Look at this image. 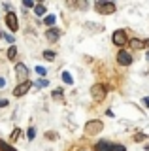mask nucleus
<instances>
[{"label":"nucleus","mask_w":149,"mask_h":151,"mask_svg":"<svg viewBox=\"0 0 149 151\" xmlns=\"http://www.w3.org/2000/svg\"><path fill=\"white\" fill-rule=\"evenodd\" d=\"M106 93H108V89L104 87V85H92V89H91V96L95 98L96 102H102L104 100V96H106Z\"/></svg>","instance_id":"nucleus-1"},{"label":"nucleus","mask_w":149,"mask_h":151,"mask_svg":"<svg viewBox=\"0 0 149 151\" xmlns=\"http://www.w3.org/2000/svg\"><path fill=\"white\" fill-rule=\"evenodd\" d=\"M111 40H113V44L117 47H125L128 44V38H127V32L125 30H115L113 36H111Z\"/></svg>","instance_id":"nucleus-2"},{"label":"nucleus","mask_w":149,"mask_h":151,"mask_svg":"<svg viewBox=\"0 0 149 151\" xmlns=\"http://www.w3.org/2000/svg\"><path fill=\"white\" fill-rule=\"evenodd\" d=\"M95 6H96V9H98V13H104V15L115 12V4L113 2H96Z\"/></svg>","instance_id":"nucleus-3"},{"label":"nucleus","mask_w":149,"mask_h":151,"mask_svg":"<svg viewBox=\"0 0 149 151\" xmlns=\"http://www.w3.org/2000/svg\"><path fill=\"white\" fill-rule=\"evenodd\" d=\"M6 25H8V28H10V30H13V32L19 28V21H17V15H15L13 12H8V13H6Z\"/></svg>","instance_id":"nucleus-4"},{"label":"nucleus","mask_w":149,"mask_h":151,"mask_svg":"<svg viewBox=\"0 0 149 151\" xmlns=\"http://www.w3.org/2000/svg\"><path fill=\"white\" fill-rule=\"evenodd\" d=\"M32 85H34L32 81H23L21 85H17V87H15L13 94H15V96H23V94H27V93H29V89L32 87Z\"/></svg>","instance_id":"nucleus-5"},{"label":"nucleus","mask_w":149,"mask_h":151,"mask_svg":"<svg viewBox=\"0 0 149 151\" xmlns=\"http://www.w3.org/2000/svg\"><path fill=\"white\" fill-rule=\"evenodd\" d=\"M15 74H17V78H19V79H23V81H29V79H27V76H29V68H27L23 63H17L15 64Z\"/></svg>","instance_id":"nucleus-6"},{"label":"nucleus","mask_w":149,"mask_h":151,"mask_svg":"<svg viewBox=\"0 0 149 151\" xmlns=\"http://www.w3.org/2000/svg\"><path fill=\"white\" fill-rule=\"evenodd\" d=\"M102 130V123L100 121H91L85 125V132L87 134H96V132Z\"/></svg>","instance_id":"nucleus-7"},{"label":"nucleus","mask_w":149,"mask_h":151,"mask_svg":"<svg viewBox=\"0 0 149 151\" xmlns=\"http://www.w3.org/2000/svg\"><path fill=\"white\" fill-rule=\"evenodd\" d=\"M117 63L123 64V66H128L130 63H132V57H130V53H127V51L121 49L119 53H117Z\"/></svg>","instance_id":"nucleus-8"},{"label":"nucleus","mask_w":149,"mask_h":151,"mask_svg":"<svg viewBox=\"0 0 149 151\" xmlns=\"http://www.w3.org/2000/svg\"><path fill=\"white\" fill-rule=\"evenodd\" d=\"M59 36H60V28H47V32H45V38L49 42H57Z\"/></svg>","instance_id":"nucleus-9"},{"label":"nucleus","mask_w":149,"mask_h":151,"mask_svg":"<svg viewBox=\"0 0 149 151\" xmlns=\"http://www.w3.org/2000/svg\"><path fill=\"white\" fill-rule=\"evenodd\" d=\"M111 145L110 142H98V144L95 145V151H111Z\"/></svg>","instance_id":"nucleus-10"},{"label":"nucleus","mask_w":149,"mask_h":151,"mask_svg":"<svg viewBox=\"0 0 149 151\" xmlns=\"http://www.w3.org/2000/svg\"><path fill=\"white\" fill-rule=\"evenodd\" d=\"M34 12H36V15H38V17H44L45 15V6H44V4H36Z\"/></svg>","instance_id":"nucleus-11"},{"label":"nucleus","mask_w":149,"mask_h":151,"mask_svg":"<svg viewBox=\"0 0 149 151\" xmlns=\"http://www.w3.org/2000/svg\"><path fill=\"white\" fill-rule=\"evenodd\" d=\"M128 44H130V45H132V47H134V49H140V47H143V45H145V44H143V42H142V40H138V38H134V40H130V42H128Z\"/></svg>","instance_id":"nucleus-12"},{"label":"nucleus","mask_w":149,"mask_h":151,"mask_svg":"<svg viewBox=\"0 0 149 151\" xmlns=\"http://www.w3.org/2000/svg\"><path fill=\"white\" fill-rule=\"evenodd\" d=\"M15 57H17V47H15V45H11L10 49H8V59H11V60H13Z\"/></svg>","instance_id":"nucleus-13"},{"label":"nucleus","mask_w":149,"mask_h":151,"mask_svg":"<svg viewBox=\"0 0 149 151\" xmlns=\"http://www.w3.org/2000/svg\"><path fill=\"white\" fill-rule=\"evenodd\" d=\"M62 81L66 83V85H72V83H74V79H72V76H70L68 72H62Z\"/></svg>","instance_id":"nucleus-14"},{"label":"nucleus","mask_w":149,"mask_h":151,"mask_svg":"<svg viewBox=\"0 0 149 151\" xmlns=\"http://www.w3.org/2000/svg\"><path fill=\"white\" fill-rule=\"evenodd\" d=\"M0 151H13V147H11V145H8L6 142L0 140Z\"/></svg>","instance_id":"nucleus-15"},{"label":"nucleus","mask_w":149,"mask_h":151,"mask_svg":"<svg viewBox=\"0 0 149 151\" xmlns=\"http://www.w3.org/2000/svg\"><path fill=\"white\" fill-rule=\"evenodd\" d=\"M44 59L45 60H53L55 59V53H53V51H44Z\"/></svg>","instance_id":"nucleus-16"},{"label":"nucleus","mask_w":149,"mask_h":151,"mask_svg":"<svg viewBox=\"0 0 149 151\" xmlns=\"http://www.w3.org/2000/svg\"><path fill=\"white\" fill-rule=\"evenodd\" d=\"M44 21H45V25H53V23H55V15H45V19H44Z\"/></svg>","instance_id":"nucleus-17"},{"label":"nucleus","mask_w":149,"mask_h":151,"mask_svg":"<svg viewBox=\"0 0 149 151\" xmlns=\"http://www.w3.org/2000/svg\"><path fill=\"white\" fill-rule=\"evenodd\" d=\"M111 151H127V147H125V145H119V144H113L111 145Z\"/></svg>","instance_id":"nucleus-18"},{"label":"nucleus","mask_w":149,"mask_h":151,"mask_svg":"<svg viewBox=\"0 0 149 151\" xmlns=\"http://www.w3.org/2000/svg\"><path fill=\"white\" fill-rule=\"evenodd\" d=\"M27 136H29V140H34V138H36V130L30 127V129H29V132H27Z\"/></svg>","instance_id":"nucleus-19"},{"label":"nucleus","mask_w":149,"mask_h":151,"mask_svg":"<svg viewBox=\"0 0 149 151\" xmlns=\"http://www.w3.org/2000/svg\"><path fill=\"white\" fill-rule=\"evenodd\" d=\"M34 85H36V87H47V81H45V79H38Z\"/></svg>","instance_id":"nucleus-20"},{"label":"nucleus","mask_w":149,"mask_h":151,"mask_svg":"<svg viewBox=\"0 0 149 151\" xmlns=\"http://www.w3.org/2000/svg\"><path fill=\"white\" fill-rule=\"evenodd\" d=\"M19 136H21V130H19V129H15V130L11 132V140H17Z\"/></svg>","instance_id":"nucleus-21"},{"label":"nucleus","mask_w":149,"mask_h":151,"mask_svg":"<svg viewBox=\"0 0 149 151\" xmlns=\"http://www.w3.org/2000/svg\"><path fill=\"white\" fill-rule=\"evenodd\" d=\"M145 138H147V134H136V136H134V140H136V142H143Z\"/></svg>","instance_id":"nucleus-22"},{"label":"nucleus","mask_w":149,"mask_h":151,"mask_svg":"<svg viewBox=\"0 0 149 151\" xmlns=\"http://www.w3.org/2000/svg\"><path fill=\"white\" fill-rule=\"evenodd\" d=\"M36 72H38V74L42 76V78H44V76L47 74V72H45V68H42V66H36Z\"/></svg>","instance_id":"nucleus-23"},{"label":"nucleus","mask_w":149,"mask_h":151,"mask_svg":"<svg viewBox=\"0 0 149 151\" xmlns=\"http://www.w3.org/2000/svg\"><path fill=\"white\" fill-rule=\"evenodd\" d=\"M23 6H25V8H36V4L30 2V0H27V2H23Z\"/></svg>","instance_id":"nucleus-24"},{"label":"nucleus","mask_w":149,"mask_h":151,"mask_svg":"<svg viewBox=\"0 0 149 151\" xmlns=\"http://www.w3.org/2000/svg\"><path fill=\"white\" fill-rule=\"evenodd\" d=\"M142 104H143L145 108H149V96H143V98H142Z\"/></svg>","instance_id":"nucleus-25"},{"label":"nucleus","mask_w":149,"mask_h":151,"mask_svg":"<svg viewBox=\"0 0 149 151\" xmlns=\"http://www.w3.org/2000/svg\"><path fill=\"white\" fill-rule=\"evenodd\" d=\"M8 106V100L6 98H0V108H6Z\"/></svg>","instance_id":"nucleus-26"},{"label":"nucleus","mask_w":149,"mask_h":151,"mask_svg":"<svg viewBox=\"0 0 149 151\" xmlns=\"http://www.w3.org/2000/svg\"><path fill=\"white\" fill-rule=\"evenodd\" d=\"M60 96H62V91H55L53 93V98H60Z\"/></svg>","instance_id":"nucleus-27"},{"label":"nucleus","mask_w":149,"mask_h":151,"mask_svg":"<svg viewBox=\"0 0 149 151\" xmlns=\"http://www.w3.org/2000/svg\"><path fill=\"white\" fill-rule=\"evenodd\" d=\"M2 36H4V38H6V40H8V42H10V44H13V38H11L10 34H2Z\"/></svg>","instance_id":"nucleus-28"},{"label":"nucleus","mask_w":149,"mask_h":151,"mask_svg":"<svg viewBox=\"0 0 149 151\" xmlns=\"http://www.w3.org/2000/svg\"><path fill=\"white\" fill-rule=\"evenodd\" d=\"M4 85H6V79H4V78H0V87H4Z\"/></svg>","instance_id":"nucleus-29"},{"label":"nucleus","mask_w":149,"mask_h":151,"mask_svg":"<svg viewBox=\"0 0 149 151\" xmlns=\"http://www.w3.org/2000/svg\"><path fill=\"white\" fill-rule=\"evenodd\" d=\"M147 60H149V51H147Z\"/></svg>","instance_id":"nucleus-30"}]
</instances>
